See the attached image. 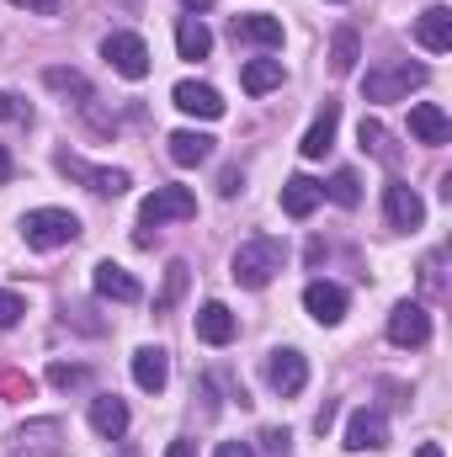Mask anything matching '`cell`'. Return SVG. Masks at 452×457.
<instances>
[{"label":"cell","mask_w":452,"mask_h":457,"mask_svg":"<svg viewBox=\"0 0 452 457\" xmlns=\"http://www.w3.org/2000/svg\"><path fill=\"white\" fill-rule=\"evenodd\" d=\"M165 457H197V447H192V442H171V447H165Z\"/></svg>","instance_id":"cell-39"},{"label":"cell","mask_w":452,"mask_h":457,"mask_svg":"<svg viewBox=\"0 0 452 457\" xmlns=\"http://www.w3.org/2000/svg\"><path fill=\"white\" fill-rule=\"evenodd\" d=\"M234 37L245 43H261V48H282V21L277 16H234Z\"/></svg>","instance_id":"cell-21"},{"label":"cell","mask_w":452,"mask_h":457,"mask_svg":"<svg viewBox=\"0 0 452 457\" xmlns=\"http://www.w3.org/2000/svg\"><path fill=\"white\" fill-rule=\"evenodd\" d=\"M266 383H272L282 399L304 394V383H309V361H304V351H293V345L272 351V356H266Z\"/></svg>","instance_id":"cell-6"},{"label":"cell","mask_w":452,"mask_h":457,"mask_svg":"<svg viewBox=\"0 0 452 457\" xmlns=\"http://www.w3.org/2000/svg\"><path fill=\"white\" fill-rule=\"evenodd\" d=\"M102 59L113 64L122 80H144V75H149V48H144L138 32H113V37H102Z\"/></svg>","instance_id":"cell-5"},{"label":"cell","mask_w":452,"mask_h":457,"mask_svg":"<svg viewBox=\"0 0 452 457\" xmlns=\"http://www.w3.org/2000/svg\"><path fill=\"white\" fill-rule=\"evenodd\" d=\"M415 457H442V447H437V442H426V447H415Z\"/></svg>","instance_id":"cell-40"},{"label":"cell","mask_w":452,"mask_h":457,"mask_svg":"<svg viewBox=\"0 0 452 457\" xmlns=\"http://www.w3.org/2000/svg\"><path fill=\"white\" fill-rule=\"evenodd\" d=\"M21 314H27V303H21L16 293H5V287H0V330H11Z\"/></svg>","instance_id":"cell-29"},{"label":"cell","mask_w":452,"mask_h":457,"mask_svg":"<svg viewBox=\"0 0 452 457\" xmlns=\"http://www.w3.org/2000/svg\"><path fill=\"white\" fill-rule=\"evenodd\" d=\"M133 383H138L144 394H160V388L171 383V356H165L160 345H138V351H133Z\"/></svg>","instance_id":"cell-13"},{"label":"cell","mask_w":452,"mask_h":457,"mask_svg":"<svg viewBox=\"0 0 452 457\" xmlns=\"http://www.w3.org/2000/svg\"><path fill=\"white\" fill-rule=\"evenodd\" d=\"M176 54H181V59H208V54H213V32H208L197 16H181V21H176Z\"/></svg>","instance_id":"cell-22"},{"label":"cell","mask_w":452,"mask_h":457,"mask_svg":"<svg viewBox=\"0 0 452 457\" xmlns=\"http://www.w3.org/2000/svg\"><path fill=\"white\" fill-rule=\"evenodd\" d=\"M91 282H96V293H102V298H113V303H138V282H133L117 261H96Z\"/></svg>","instance_id":"cell-16"},{"label":"cell","mask_w":452,"mask_h":457,"mask_svg":"<svg viewBox=\"0 0 452 457\" xmlns=\"http://www.w3.org/2000/svg\"><path fill=\"white\" fill-rule=\"evenodd\" d=\"M11 176H16V165H11V149H5V144H0V187H5V181H11Z\"/></svg>","instance_id":"cell-38"},{"label":"cell","mask_w":452,"mask_h":457,"mask_svg":"<svg viewBox=\"0 0 452 457\" xmlns=\"http://www.w3.org/2000/svg\"><path fill=\"white\" fill-rule=\"evenodd\" d=\"M213 457H255V453H250L245 442H219V453H213Z\"/></svg>","instance_id":"cell-35"},{"label":"cell","mask_w":452,"mask_h":457,"mask_svg":"<svg viewBox=\"0 0 452 457\" xmlns=\"http://www.w3.org/2000/svg\"><path fill=\"white\" fill-rule=\"evenodd\" d=\"M356 54H362L356 32H351V27H340L336 43H331V70H336V75H351V70H356Z\"/></svg>","instance_id":"cell-25"},{"label":"cell","mask_w":452,"mask_h":457,"mask_svg":"<svg viewBox=\"0 0 452 457\" xmlns=\"http://www.w3.org/2000/svg\"><path fill=\"white\" fill-rule=\"evenodd\" d=\"M320 181H309V176H288V187H282V213L288 219H309L314 208H320Z\"/></svg>","instance_id":"cell-18"},{"label":"cell","mask_w":452,"mask_h":457,"mask_svg":"<svg viewBox=\"0 0 452 457\" xmlns=\"http://www.w3.org/2000/svg\"><path fill=\"white\" fill-rule=\"evenodd\" d=\"M331 420H336V404H325V410H320V415H314V431H320V436H325V431H331Z\"/></svg>","instance_id":"cell-37"},{"label":"cell","mask_w":452,"mask_h":457,"mask_svg":"<svg viewBox=\"0 0 452 457\" xmlns=\"http://www.w3.org/2000/svg\"><path fill=\"white\" fill-rule=\"evenodd\" d=\"M304 309L320 325H340L346 320V287H336V282H309L304 287Z\"/></svg>","instance_id":"cell-14"},{"label":"cell","mask_w":452,"mask_h":457,"mask_svg":"<svg viewBox=\"0 0 452 457\" xmlns=\"http://www.w3.org/2000/svg\"><path fill=\"white\" fill-rule=\"evenodd\" d=\"M91 431H96V436H107V442H117V436L128 431V404H122L117 394L91 399Z\"/></svg>","instance_id":"cell-17"},{"label":"cell","mask_w":452,"mask_h":457,"mask_svg":"<svg viewBox=\"0 0 452 457\" xmlns=\"http://www.w3.org/2000/svg\"><path fill=\"white\" fill-rule=\"evenodd\" d=\"M239 187H245V176H239V170H234V165H229L224 176H219V197H234V192H239Z\"/></svg>","instance_id":"cell-32"},{"label":"cell","mask_w":452,"mask_h":457,"mask_svg":"<svg viewBox=\"0 0 452 457\" xmlns=\"http://www.w3.org/2000/svg\"><path fill=\"white\" fill-rule=\"evenodd\" d=\"M336 122H340V102H325V112L314 117V128L304 133V160H325V149L336 144Z\"/></svg>","instance_id":"cell-19"},{"label":"cell","mask_w":452,"mask_h":457,"mask_svg":"<svg viewBox=\"0 0 452 457\" xmlns=\"http://www.w3.org/2000/svg\"><path fill=\"white\" fill-rule=\"evenodd\" d=\"M181 287H187V261H171V266H165V293L155 298V309L165 314V309H171V303L181 298Z\"/></svg>","instance_id":"cell-28"},{"label":"cell","mask_w":452,"mask_h":457,"mask_svg":"<svg viewBox=\"0 0 452 457\" xmlns=\"http://www.w3.org/2000/svg\"><path fill=\"white\" fill-rule=\"evenodd\" d=\"M410 138L415 144H431V149H442L452 138V117L437 107V102H415L410 107Z\"/></svg>","instance_id":"cell-11"},{"label":"cell","mask_w":452,"mask_h":457,"mask_svg":"<svg viewBox=\"0 0 452 457\" xmlns=\"http://www.w3.org/2000/svg\"><path fill=\"white\" fill-rule=\"evenodd\" d=\"M239 86H245L250 96L277 91V86H282V59H250V64L239 70Z\"/></svg>","instance_id":"cell-23"},{"label":"cell","mask_w":452,"mask_h":457,"mask_svg":"<svg viewBox=\"0 0 452 457\" xmlns=\"http://www.w3.org/2000/svg\"><path fill=\"white\" fill-rule=\"evenodd\" d=\"M282 261H288L282 239H245V245L234 250V261H229V277L255 293V287H266V282L282 271Z\"/></svg>","instance_id":"cell-1"},{"label":"cell","mask_w":452,"mask_h":457,"mask_svg":"<svg viewBox=\"0 0 452 457\" xmlns=\"http://www.w3.org/2000/svg\"><path fill=\"white\" fill-rule=\"evenodd\" d=\"M197 341H208V345L234 341V314H229L224 303H203L197 309Z\"/></svg>","instance_id":"cell-20"},{"label":"cell","mask_w":452,"mask_h":457,"mask_svg":"<svg viewBox=\"0 0 452 457\" xmlns=\"http://www.w3.org/2000/svg\"><path fill=\"white\" fill-rule=\"evenodd\" d=\"M426 80H431V75H426V64H410V59H399V64L367 70V75H362V96H367V102H399V96L421 91Z\"/></svg>","instance_id":"cell-3"},{"label":"cell","mask_w":452,"mask_h":457,"mask_svg":"<svg viewBox=\"0 0 452 457\" xmlns=\"http://www.w3.org/2000/svg\"><path fill=\"white\" fill-rule=\"evenodd\" d=\"M11 5H27V11H38V16H54V11H59V0H11Z\"/></svg>","instance_id":"cell-34"},{"label":"cell","mask_w":452,"mask_h":457,"mask_svg":"<svg viewBox=\"0 0 452 457\" xmlns=\"http://www.w3.org/2000/svg\"><path fill=\"white\" fill-rule=\"evenodd\" d=\"M59 170H64V176H75V181H86V187H91V192H102V197H122V192H128V170L86 165L80 154H59Z\"/></svg>","instance_id":"cell-7"},{"label":"cell","mask_w":452,"mask_h":457,"mask_svg":"<svg viewBox=\"0 0 452 457\" xmlns=\"http://www.w3.org/2000/svg\"><path fill=\"white\" fill-rule=\"evenodd\" d=\"M208 154H213V138H208V133H197V128L171 133V160H176V165H203Z\"/></svg>","instance_id":"cell-24"},{"label":"cell","mask_w":452,"mask_h":457,"mask_svg":"<svg viewBox=\"0 0 452 457\" xmlns=\"http://www.w3.org/2000/svg\"><path fill=\"white\" fill-rule=\"evenodd\" d=\"M176 219H197V197H192V187H155L149 197H144V208H138V245H149V228L160 224H176Z\"/></svg>","instance_id":"cell-2"},{"label":"cell","mask_w":452,"mask_h":457,"mask_svg":"<svg viewBox=\"0 0 452 457\" xmlns=\"http://www.w3.org/2000/svg\"><path fill=\"white\" fill-rule=\"evenodd\" d=\"M320 192H331V203H340V208H356V203H362V181H356V170H336L331 187H320Z\"/></svg>","instance_id":"cell-26"},{"label":"cell","mask_w":452,"mask_h":457,"mask_svg":"<svg viewBox=\"0 0 452 457\" xmlns=\"http://www.w3.org/2000/svg\"><path fill=\"white\" fill-rule=\"evenodd\" d=\"M362 149H372V154H383V160H389V138H383V128H378V122H367V117H362Z\"/></svg>","instance_id":"cell-30"},{"label":"cell","mask_w":452,"mask_h":457,"mask_svg":"<svg viewBox=\"0 0 452 457\" xmlns=\"http://www.w3.org/2000/svg\"><path fill=\"white\" fill-rule=\"evenodd\" d=\"M21 239L32 250H59V245H75L80 239V219L64 213V208H38L21 219Z\"/></svg>","instance_id":"cell-4"},{"label":"cell","mask_w":452,"mask_h":457,"mask_svg":"<svg viewBox=\"0 0 452 457\" xmlns=\"http://www.w3.org/2000/svg\"><path fill=\"white\" fill-rule=\"evenodd\" d=\"M383 213H389L394 228H421L426 224V203H421L415 187H405V181H389V187H383Z\"/></svg>","instance_id":"cell-9"},{"label":"cell","mask_w":452,"mask_h":457,"mask_svg":"<svg viewBox=\"0 0 452 457\" xmlns=\"http://www.w3.org/2000/svg\"><path fill=\"white\" fill-rule=\"evenodd\" d=\"M43 80H48L54 91H64V96H80V107L91 102V86H86V75H75V70H48Z\"/></svg>","instance_id":"cell-27"},{"label":"cell","mask_w":452,"mask_h":457,"mask_svg":"<svg viewBox=\"0 0 452 457\" xmlns=\"http://www.w3.org/2000/svg\"><path fill=\"white\" fill-rule=\"evenodd\" d=\"M171 102H176L187 117H208V122L224 117V96H219L213 86H197V80H181V86L171 91Z\"/></svg>","instance_id":"cell-12"},{"label":"cell","mask_w":452,"mask_h":457,"mask_svg":"<svg viewBox=\"0 0 452 457\" xmlns=\"http://www.w3.org/2000/svg\"><path fill=\"white\" fill-rule=\"evenodd\" d=\"M415 43H421V48H431V54H448V48H452V11H448V5L421 11V21H415Z\"/></svg>","instance_id":"cell-15"},{"label":"cell","mask_w":452,"mask_h":457,"mask_svg":"<svg viewBox=\"0 0 452 457\" xmlns=\"http://www.w3.org/2000/svg\"><path fill=\"white\" fill-rule=\"evenodd\" d=\"M208 5H213V0H187V11H208Z\"/></svg>","instance_id":"cell-41"},{"label":"cell","mask_w":452,"mask_h":457,"mask_svg":"<svg viewBox=\"0 0 452 457\" xmlns=\"http://www.w3.org/2000/svg\"><path fill=\"white\" fill-rule=\"evenodd\" d=\"M389 341L405 345V351L426 345V341H431V314H426L421 303H399V309L389 314Z\"/></svg>","instance_id":"cell-8"},{"label":"cell","mask_w":452,"mask_h":457,"mask_svg":"<svg viewBox=\"0 0 452 457\" xmlns=\"http://www.w3.org/2000/svg\"><path fill=\"white\" fill-rule=\"evenodd\" d=\"M346 447H351V453H383V447H389V420H383L378 410H356V415L346 420Z\"/></svg>","instance_id":"cell-10"},{"label":"cell","mask_w":452,"mask_h":457,"mask_svg":"<svg viewBox=\"0 0 452 457\" xmlns=\"http://www.w3.org/2000/svg\"><path fill=\"white\" fill-rule=\"evenodd\" d=\"M261 447L266 453H288V431H261Z\"/></svg>","instance_id":"cell-33"},{"label":"cell","mask_w":452,"mask_h":457,"mask_svg":"<svg viewBox=\"0 0 452 457\" xmlns=\"http://www.w3.org/2000/svg\"><path fill=\"white\" fill-rule=\"evenodd\" d=\"M48 378H54L59 388H70V383H80V378H86V367H64V361H54V367H48Z\"/></svg>","instance_id":"cell-31"},{"label":"cell","mask_w":452,"mask_h":457,"mask_svg":"<svg viewBox=\"0 0 452 457\" xmlns=\"http://www.w3.org/2000/svg\"><path fill=\"white\" fill-rule=\"evenodd\" d=\"M0 117H5V122H11V117H27V107H16V102H11V96L0 91Z\"/></svg>","instance_id":"cell-36"}]
</instances>
